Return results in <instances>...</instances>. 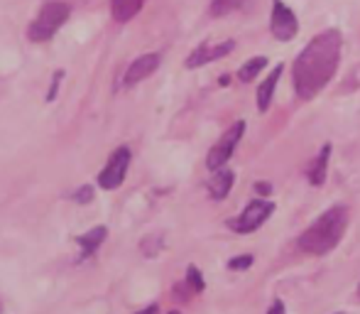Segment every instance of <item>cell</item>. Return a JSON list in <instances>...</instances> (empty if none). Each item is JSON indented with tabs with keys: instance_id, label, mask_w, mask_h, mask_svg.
I'll return each mask as SVG.
<instances>
[{
	"instance_id": "cell-16",
	"label": "cell",
	"mask_w": 360,
	"mask_h": 314,
	"mask_svg": "<svg viewBox=\"0 0 360 314\" xmlns=\"http://www.w3.org/2000/svg\"><path fill=\"white\" fill-rule=\"evenodd\" d=\"M162 248H165V236H162V234H150V236H145L143 241H140V251H143L147 258H155Z\"/></svg>"
},
{
	"instance_id": "cell-24",
	"label": "cell",
	"mask_w": 360,
	"mask_h": 314,
	"mask_svg": "<svg viewBox=\"0 0 360 314\" xmlns=\"http://www.w3.org/2000/svg\"><path fill=\"white\" fill-rule=\"evenodd\" d=\"M135 314H160V307L150 305V307H145V310H140V312H135Z\"/></svg>"
},
{
	"instance_id": "cell-23",
	"label": "cell",
	"mask_w": 360,
	"mask_h": 314,
	"mask_svg": "<svg viewBox=\"0 0 360 314\" xmlns=\"http://www.w3.org/2000/svg\"><path fill=\"white\" fill-rule=\"evenodd\" d=\"M255 189H257V194H262V196L272 194V187H270V184H265V182H262V184H260V182H257Z\"/></svg>"
},
{
	"instance_id": "cell-13",
	"label": "cell",
	"mask_w": 360,
	"mask_h": 314,
	"mask_svg": "<svg viewBox=\"0 0 360 314\" xmlns=\"http://www.w3.org/2000/svg\"><path fill=\"white\" fill-rule=\"evenodd\" d=\"M328 157H331V145H323L321 153L316 155V160L311 162V167H309V182H311L314 187H321L323 182H326V167H328Z\"/></svg>"
},
{
	"instance_id": "cell-3",
	"label": "cell",
	"mask_w": 360,
	"mask_h": 314,
	"mask_svg": "<svg viewBox=\"0 0 360 314\" xmlns=\"http://www.w3.org/2000/svg\"><path fill=\"white\" fill-rule=\"evenodd\" d=\"M69 15H72V5L64 3V0H52L32 20V25L27 27V37L32 42H49L59 32V27L69 20Z\"/></svg>"
},
{
	"instance_id": "cell-28",
	"label": "cell",
	"mask_w": 360,
	"mask_h": 314,
	"mask_svg": "<svg viewBox=\"0 0 360 314\" xmlns=\"http://www.w3.org/2000/svg\"><path fill=\"white\" fill-rule=\"evenodd\" d=\"M341 314H346V312H341Z\"/></svg>"
},
{
	"instance_id": "cell-15",
	"label": "cell",
	"mask_w": 360,
	"mask_h": 314,
	"mask_svg": "<svg viewBox=\"0 0 360 314\" xmlns=\"http://www.w3.org/2000/svg\"><path fill=\"white\" fill-rule=\"evenodd\" d=\"M265 67H267V57H252V59H248V62L240 67V72H238V79L245 81V84H250V81L257 79V74H260Z\"/></svg>"
},
{
	"instance_id": "cell-19",
	"label": "cell",
	"mask_w": 360,
	"mask_h": 314,
	"mask_svg": "<svg viewBox=\"0 0 360 314\" xmlns=\"http://www.w3.org/2000/svg\"><path fill=\"white\" fill-rule=\"evenodd\" d=\"M252 265V256H236L228 260V268L231 270H248Z\"/></svg>"
},
{
	"instance_id": "cell-4",
	"label": "cell",
	"mask_w": 360,
	"mask_h": 314,
	"mask_svg": "<svg viewBox=\"0 0 360 314\" xmlns=\"http://www.w3.org/2000/svg\"><path fill=\"white\" fill-rule=\"evenodd\" d=\"M243 133H245V120H238V123H233L231 128L221 135V140L211 148L209 157H206V167H209L211 172L223 170V165H226V162L233 157V153H236Z\"/></svg>"
},
{
	"instance_id": "cell-10",
	"label": "cell",
	"mask_w": 360,
	"mask_h": 314,
	"mask_svg": "<svg viewBox=\"0 0 360 314\" xmlns=\"http://www.w3.org/2000/svg\"><path fill=\"white\" fill-rule=\"evenodd\" d=\"M282 64H277L275 69L270 72V77L260 84V89H257V108H260V113H265L267 108H270L272 103V96H275V89H277V81L282 77Z\"/></svg>"
},
{
	"instance_id": "cell-8",
	"label": "cell",
	"mask_w": 360,
	"mask_h": 314,
	"mask_svg": "<svg viewBox=\"0 0 360 314\" xmlns=\"http://www.w3.org/2000/svg\"><path fill=\"white\" fill-rule=\"evenodd\" d=\"M233 49H236V42H233V39H228V42H223V44H216V47L201 44L199 49H194V52L189 54V59H186V67H189V69L206 67V64L216 62V59L228 57V54H231Z\"/></svg>"
},
{
	"instance_id": "cell-6",
	"label": "cell",
	"mask_w": 360,
	"mask_h": 314,
	"mask_svg": "<svg viewBox=\"0 0 360 314\" xmlns=\"http://www.w3.org/2000/svg\"><path fill=\"white\" fill-rule=\"evenodd\" d=\"M272 211H275V204H272V201L255 199L245 206V211H240V216H238L231 226L238 231V234H252V231H257L267 219H270Z\"/></svg>"
},
{
	"instance_id": "cell-14",
	"label": "cell",
	"mask_w": 360,
	"mask_h": 314,
	"mask_svg": "<svg viewBox=\"0 0 360 314\" xmlns=\"http://www.w3.org/2000/svg\"><path fill=\"white\" fill-rule=\"evenodd\" d=\"M143 5L145 0H113L110 3V13H113V18L118 23H128V20H133L143 10Z\"/></svg>"
},
{
	"instance_id": "cell-1",
	"label": "cell",
	"mask_w": 360,
	"mask_h": 314,
	"mask_svg": "<svg viewBox=\"0 0 360 314\" xmlns=\"http://www.w3.org/2000/svg\"><path fill=\"white\" fill-rule=\"evenodd\" d=\"M343 37L338 30H326L316 34L294 59V89L302 101H311L326 89L341 64Z\"/></svg>"
},
{
	"instance_id": "cell-18",
	"label": "cell",
	"mask_w": 360,
	"mask_h": 314,
	"mask_svg": "<svg viewBox=\"0 0 360 314\" xmlns=\"http://www.w3.org/2000/svg\"><path fill=\"white\" fill-rule=\"evenodd\" d=\"M238 5H240V0H214L211 3V15L221 18V15H228L231 10H236Z\"/></svg>"
},
{
	"instance_id": "cell-26",
	"label": "cell",
	"mask_w": 360,
	"mask_h": 314,
	"mask_svg": "<svg viewBox=\"0 0 360 314\" xmlns=\"http://www.w3.org/2000/svg\"><path fill=\"white\" fill-rule=\"evenodd\" d=\"M358 300H360V285H358Z\"/></svg>"
},
{
	"instance_id": "cell-2",
	"label": "cell",
	"mask_w": 360,
	"mask_h": 314,
	"mask_svg": "<svg viewBox=\"0 0 360 314\" xmlns=\"http://www.w3.org/2000/svg\"><path fill=\"white\" fill-rule=\"evenodd\" d=\"M348 226V206L338 204L323 211L302 236H299V248L309 256H326L341 243Z\"/></svg>"
},
{
	"instance_id": "cell-12",
	"label": "cell",
	"mask_w": 360,
	"mask_h": 314,
	"mask_svg": "<svg viewBox=\"0 0 360 314\" xmlns=\"http://www.w3.org/2000/svg\"><path fill=\"white\" fill-rule=\"evenodd\" d=\"M233 182H236V177H233V172L226 170V167L214 172V177H211V182H209L211 199H216V201L226 199L228 191H231V187H233Z\"/></svg>"
},
{
	"instance_id": "cell-5",
	"label": "cell",
	"mask_w": 360,
	"mask_h": 314,
	"mask_svg": "<svg viewBox=\"0 0 360 314\" xmlns=\"http://www.w3.org/2000/svg\"><path fill=\"white\" fill-rule=\"evenodd\" d=\"M128 167H130V148H118L113 155H110V160L105 162V167L101 170L98 175V184L103 187L105 191L110 189H118L120 184H123L125 175H128Z\"/></svg>"
},
{
	"instance_id": "cell-20",
	"label": "cell",
	"mask_w": 360,
	"mask_h": 314,
	"mask_svg": "<svg viewBox=\"0 0 360 314\" xmlns=\"http://www.w3.org/2000/svg\"><path fill=\"white\" fill-rule=\"evenodd\" d=\"M72 199L76 204H86V201L94 199V189H91V187H81V189H76L72 194Z\"/></svg>"
},
{
	"instance_id": "cell-27",
	"label": "cell",
	"mask_w": 360,
	"mask_h": 314,
	"mask_svg": "<svg viewBox=\"0 0 360 314\" xmlns=\"http://www.w3.org/2000/svg\"><path fill=\"white\" fill-rule=\"evenodd\" d=\"M0 314H3V305H0Z\"/></svg>"
},
{
	"instance_id": "cell-21",
	"label": "cell",
	"mask_w": 360,
	"mask_h": 314,
	"mask_svg": "<svg viewBox=\"0 0 360 314\" xmlns=\"http://www.w3.org/2000/svg\"><path fill=\"white\" fill-rule=\"evenodd\" d=\"M64 79V72L59 69V72H54V79H52V86H49V94H47V101H54L59 94V84H62Z\"/></svg>"
},
{
	"instance_id": "cell-7",
	"label": "cell",
	"mask_w": 360,
	"mask_h": 314,
	"mask_svg": "<svg viewBox=\"0 0 360 314\" xmlns=\"http://www.w3.org/2000/svg\"><path fill=\"white\" fill-rule=\"evenodd\" d=\"M272 34H275L280 42H289L294 39V34L299 32V20L297 15L292 13V8H287L282 0H275L272 3Z\"/></svg>"
},
{
	"instance_id": "cell-9",
	"label": "cell",
	"mask_w": 360,
	"mask_h": 314,
	"mask_svg": "<svg viewBox=\"0 0 360 314\" xmlns=\"http://www.w3.org/2000/svg\"><path fill=\"white\" fill-rule=\"evenodd\" d=\"M162 64V54L160 52H147L143 57H138L125 72V86H135L143 79L152 77L157 72V67Z\"/></svg>"
},
{
	"instance_id": "cell-25",
	"label": "cell",
	"mask_w": 360,
	"mask_h": 314,
	"mask_svg": "<svg viewBox=\"0 0 360 314\" xmlns=\"http://www.w3.org/2000/svg\"><path fill=\"white\" fill-rule=\"evenodd\" d=\"M169 314H179V312H176V310H172V312H169Z\"/></svg>"
},
{
	"instance_id": "cell-11",
	"label": "cell",
	"mask_w": 360,
	"mask_h": 314,
	"mask_svg": "<svg viewBox=\"0 0 360 314\" xmlns=\"http://www.w3.org/2000/svg\"><path fill=\"white\" fill-rule=\"evenodd\" d=\"M105 238H108V229H105V226H96V229H91L89 234L76 238V243L81 246V260L89 258V256H94Z\"/></svg>"
},
{
	"instance_id": "cell-22",
	"label": "cell",
	"mask_w": 360,
	"mask_h": 314,
	"mask_svg": "<svg viewBox=\"0 0 360 314\" xmlns=\"http://www.w3.org/2000/svg\"><path fill=\"white\" fill-rule=\"evenodd\" d=\"M267 314H287V310H285V302H282V300H275V302H272L270 310H267Z\"/></svg>"
},
{
	"instance_id": "cell-17",
	"label": "cell",
	"mask_w": 360,
	"mask_h": 314,
	"mask_svg": "<svg viewBox=\"0 0 360 314\" xmlns=\"http://www.w3.org/2000/svg\"><path fill=\"white\" fill-rule=\"evenodd\" d=\"M186 285H189L191 292H204L206 282H204V275H201V270L196 265H189L186 268Z\"/></svg>"
}]
</instances>
